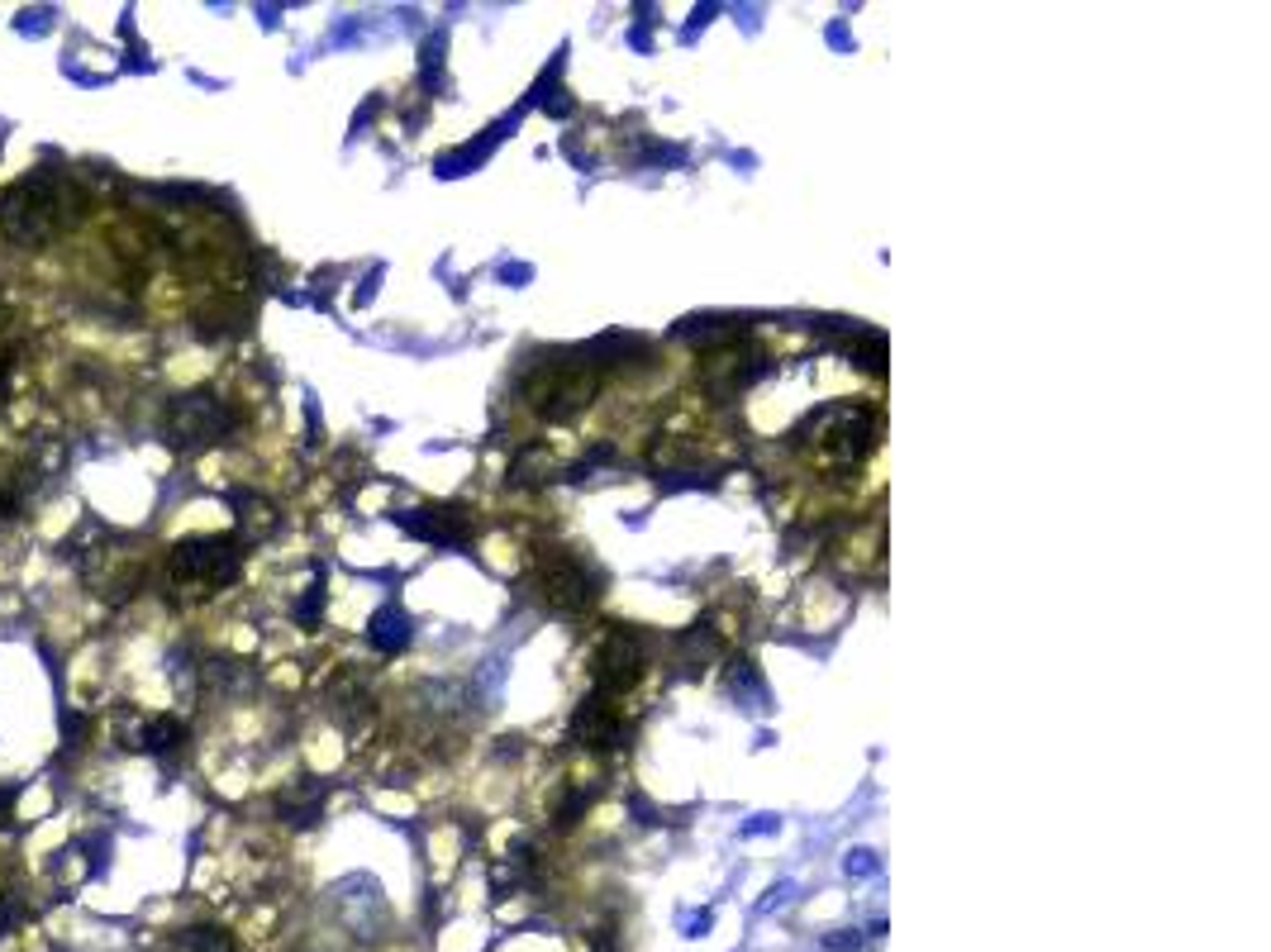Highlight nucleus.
<instances>
[{"label": "nucleus", "instance_id": "1", "mask_svg": "<svg viewBox=\"0 0 1271 952\" xmlns=\"http://www.w3.org/2000/svg\"><path fill=\"white\" fill-rule=\"evenodd\" d=\"M81 210H86V200H81V191L71 187L63 172H29V177H19L15 187L0 196V229L10 233L15 243H25V248H38V243L58 239L63 229L81 220Z\"/></svg>", "mask_w": 1271, "mask_h": 952}, {"label": "nucleus", "instance_id": "2", "mask_svg": "<svg viewBox=\"0 0 1271 952\" xmlns=\"http://www.w3.org/2000/svg\"><path fill=\"white\" fill-rule=\"evenodd\" d=\"M791 438H795V448H805L819 467L848 472V467L863 463L871 438H876V409L857 405V401H834V405L815 409Z\"/></svg>", "mask_w": 1271, "mask_h": 952}, {"label": "nucleus", "instance_id": "3", "mask_svg": "<svg viewBox=\"0 0 1271 952\" xmlns=\"http://www.w3.org/2000/svg\"><path fill=\"white\" fill-rule=\"evenodd\" d=\"M243 567V544L229 534H200V538H181L177 548H172L167 558V571L177 586H191V591H220L229 586L234 577H239Z\"/></svg>", "mask_w": 1271, "mask_h": 952}, {"label": "nucleus", "instance_id": "4", "mask_svg": "<svg viewBox=\"0 0 1271 952\" xmlns=\"http://www.w3.org/2000/svg\"><path fill=\"white\" fill-rule=\"evenodd\" d=\"M534 591H538V600H543L548 610H558V614H581V610L596 606V596H600V577H596V571H591L581 558H572V552H562V548H543V558H538V567H534Z\"/></svg>", "mask_w": 1271, "mask_h": 952}, {"label": "nucleus", "instance_id": "5", "mask_svg": "<svg viewBox=\"0 0 1271 952\" xmlns=\"http://www.w3.org/2000/svg\"><path fill=\"white\" fill-rule=\"evenodd\" d=\"M596 396V372L586 362H543L525 376V401L548 419H572Z\"/></svg>", "mask_w": 1271, "mask_h": 952}, {"label": "nucleus", "instance_id": "6", "mask_svg": "<svg viewBox=\"0 0 1271 952\" xmlns=\"http://www.w3.org/2000/svg\"><path fill=\"white\" fill-rule=\"evenodd\" d=\"M239 424V415H234L229 405L220 401V396L210 391H191V396H177V401L167 405V438L177 448H205V443H220L229 429Z\"/></svg>", "mask_w": 1271, "mask_h": 952}, {"label": "nucleus", "instance_id": "7", "mask_svg": "<svg viewBox=\"0 0 1271 952\" xmlns=\"http://www.w3.org/2000/svg\"><path fill=\"white\" fill-rule=\"evenodd\" d=\"M643 677V643L633 629H610L600 639L596 658H591V681H596V695L605 700H620L624 691H633Z\"/></svg>", "mask_w": 1271, "mask_h": 952}, {"label": "nucleus", "instance_id": "8", "mask_svg": "<svg viewBox=\"0 0 1271 952\" xmlns=\"http://www.w3.org/2000/svg\"><path fill=\"white\" fill-rule=\"evenodd\" d=\"M762 372H767V357L757 353L747 339H729V343L710 348V353L701 357V386L710 396H720V401H724V396L747 391V386H753Z\"/></svg>", "mask_w": 1271, "mask_h": 952}, {"label": "nucleus", "instance_id": "9", "mask_svg": "<svg viewBox=\"0 0 1271 952\" xmlns=\"http://www.w3.org/2000/svg\"><path fill=\"white\" fill-rule=\"evenodd\" d=\"M572 733L581 739V748H591V753H614V748H624V739H629V724H624L620 705L591 691L586 700H581L577 720H572Z\"/></svg>", "mask_w": 1271, "mask_h": 952}, {"label": "nucleus", "instance_id": "10", "mask_svg": "<svg viewBox=\"0 0 1271 952\" xmlns=\"http://www.w3.org/2000/svg\"><path fill=\"white\" fill-rule=\"evenodd\" d=\"M405 529L415 538H429V544L457 548L471 534V519L463 515V510H415V515L405 519Z\"/></svg>", "mask_w": 1271, "mask_h": 952}, {"label": "nucleus", "instance_id": "11", "mask_svg": "<svg viewBox=\"0 0 1271 952\" xmlns=\"http://www.w3.org/2000/svg\"><path fill=\"white\" fill-rule=\"evenodd\" d=\"M367 639H372V648H382V652L405 648V643H409V619H405V610H396V606L376 610V614H372V629H367Z\"/></svg>", "mask_w": 1271, "mask_h": 952}, {"label": "nucleus", "instance_id": "12", "mask_svg": "<svg viewBox=\"0 0 1271 952\" xmlns=\"http://www.w3.org/2000/svg\"><path fill=\"white\" fill-rule=\"evenodd\" d=\"M334 700H338V705H334V714H338V724H343V729H363V724L372 720V695H367L363 685L343 681V685L334 691Z\"/></svg>", "mask_w": 1271, "mask_h": 952}, {"label": "nucleus", "instance_id": "13", "mask_svg": "<svg viewBox=\"0 0 1271 952\" xmlns=\"http://www.w3.org/2000/svg\"><path fill=\"white\" fill-rule=\"evenodd\" d=\"M843 353L853 357V362H863L867 372H881V367H886V339L871 334V329H853V339L843 343Z\"/></svg>", "mask_w": 1271, "mask_h": 952}, {"label": "nucleus", "instance_id": "14", "mask_svg": "<svg viewBox=\"0 0 1271 952\" xmlns=\"http://www.w3.org/2000/svg\"><path fill=\"white\" fill-rule=\"evenodd\" d=\"M181 739H187V729H181V720H172V714H162V720H152V724H148V733H143V748H148V753H172Z\"/></svg>", "mask_w": 1271, "mask_h": 952}, {"label": "nucleus", "instance_id": "15", "mask_svg": "<svg viewBox=\"0 0 1271 952\" xmlns=\"http://www.w3.org/2000/svg\"><path fill=\"white\" fill-rule=\"evenodd\" d=\"M10 515H15V496H10V490H0V519H10Z\"/></svg>", "mask_w": 1271, "mask_h": 952}, {"label": "nucleus", "instance_id": "16", "mask_svg": "<svg viewBox=\"0 0 1271 952\" xmlns=\"http://www.w3.org/2000/svg\"><path fill=\"white\" fill-rule=\"evenodd\" d=\"M0 143H5V125H0Z\"/></svg>", "mask_w": 1271, "mask_h": 952}]
</instances>
